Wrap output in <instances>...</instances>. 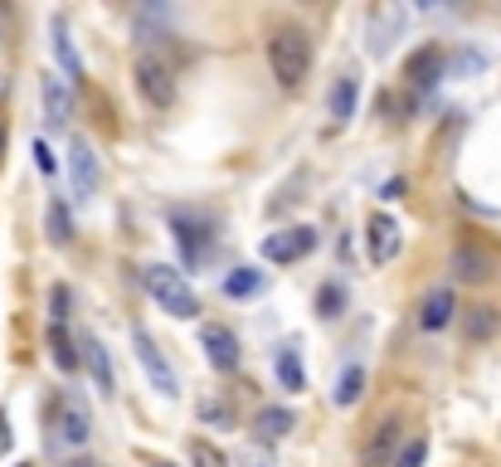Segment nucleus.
I'll return each instance as SVG.
<instances>
[{
  "mask_svg": "<svg viewBox=\"0 0 501 467\" xmlns=\"http://www.w3.org/2000/svg\"><path fill=\"white\" fill-rule=\"evenodd\" d=\"M239 467H278V458L268 452V443H249L239 448Z\"/></svg>",
  "mask_w": 501,
  "mask_h": 467,
  "instance_id": "29",
  "label": "nucleus"
},
{
  "mask_svg": "<svg viewBox=\"0 0 501 467\" xmlns=\"http://www.w3.org/2000/svg\"><path fill=\"white\" fill-rule=\"evenodd\" d=\"M273 365H278V385H282V390H292V394L307 390V375H302V356H297V346H282Z\"/></svg>",
  "mask_w": 501,
  "mask_h": 467,
  "instance_id": "18",
  "label": "nucleus"
},
{
  "mask_svg": "<svg viewBox=\"0 0 501 467\" xmlns=\"http://www.w3.org/2000/svg\"><path fill=\"white\" fill-rule=\"evenodd\" d=\"M453 311H457V297H453V288H434L424 297V307H419V327L424 331H443L453 321Z\"/></svg>",
  "mask_w": 501,
  "mask_h": 467,
  "instance_id": "10",
  "label": "nucleus"
},
{
  "mask_svg": "<svg viewBox=\"0 0 501 467\" xmlns=\"http://www.w3.org/2000/svg\"><path fill=\"white\" fill-rule=\"evenodd\" d=\"M268 288V273L263 268H253V263H243V268H234V273L224 278V292L229 297H253V292H263Z\"/></svg>",
  "mask_w": 501,
  "mask_h": 467,
  "instance_id": "15",
  "label": "nucleus"
},
{
  "mask_svg": "<svg viewBox=\"0 0 501 467\" xmlns=\"http://www.w3.org/2000/svg\"><path fill=\"white\" fill-rule=\"evenodd\" d=\"M35 166H39V171H45V176H54V171H59V156L49 151V141H45V137L35 141Z\"/></svg>",
  "mask_w": 501,
  "mask_h": 467,
  "instance_id": "31",
  "label": "nucleus"
},
{
  "mask_svg": "<svg viewBox=\"0 0 501 467\" xmlns=\"http://www.w3.org/2000/svg\"><path fill=\"white\" fill-rule=\"evenodd\" d=\"M68 307H74V292H68L64 282H54V292H49V311H54V327H64V321H68Z\"/></svg>",
  "mask_w": 501,
  "mask_h": 467,
  "instance_id": "28",
  "label": "nucleus"
},
{
  "mask_svg": "<svg viewBox=\"0 0 501 467\" xmlns=\"http://www.w3.org/2000/svg\"><path fill=\"white\" fill-rule=\"evenodd\" d=\"M404 78L414 83V88H434V83L443 78V49L438 45L414 49L409 59H404Z\"/></svg>",
  "mask_w": 501,
  "mask_h": 467,
  "instance_id": "9",
  "label": "nucleus"
},
{
  "mask_svg": "<svg viewBox=\"0 0 501 467\" xmlns=\"http://www.w3.org/2000/svg\"><path fill=\"white\" fill-rule=\"evenodd\" d=\"M199 346H205V356H210V365L214 371H239V336L229 331V327H220V321H205L199 327Z\"/></svg>",
  "mask_w": 501,
  "mask_h": 467,
  "instance_id": "6",
  "label": "nucleus"
},
{
  "mask_svg": "<svg viewBox=\"0 0 501 467\" xmlns=\"http://www.w3.org/2000/svg\"><path fill=\"white\" fill-rule=\"evenodd\" d=\"M49 239L54 244H68V239H74V219H68L64 200H49Z\"/></svg>",
  "mask_w": 501,
  "mask_h": 467,
  "instance_id": "25",
  "label": "nucleus"
},
{
  "mask_svg": "<svg viewBox=\"0 0 501 467\" xmlns=\"http://www.w3.org/2000/svg\"><path fill=\"white\" fill-rule=\"evenodd\" d=\"M341 311H346V288H341V282H322L317 288V317H341Z\"/></svg>",
  "mask_w": 501,
  "mask_h": 467,
  "instance_id": "24",
  "label": "nucleus"
},
{
  "mask_svg": "<svg viewBox=\"0 0 501 467\" xmlns=\"http://www.w3.org/2000/svg\"><path fill=\"white\" fill-rule=\"evenodd\" d=\"M355 103H361V83H355V78H336V88H332V117H336V127H346L355 117Z\"/></svg>",
  "mask_w": 501,
  "mask_h": 467,
  "instance_id": "16",
  "label": "nucleus"
},
{
  "mask_svg": "<svg viewBox=\"0 0 501 467\" xmlns=\"http://www.w3.org/2000/svg\"><path fill=\"white\" fill-rule=\"evenodd\" d=\"M151 467H176V462H166V458H156V462H151Z\"/></svg>",
  "mask_w": 501,
  "mask_h": 467,
  "instance_id": "35",
  "label": "nucleus"
},
{
  "mask_svg": "<svg viewBox=\"0 0 501 467\" xmlns=\"http://www.w3.org/2000/svg\"><path fill=\"white\" fill-rule=\"evenodd\" d=\"M292 429H297V414H292V409H259V419H253L259 443H278V438H288Z\"/></svg>",
  "mask_w": 501,
  "mask_h": 467,
  "instance_id": "13",
  "label": "nucleus"
},
{
  "mask_svg": "<svg viewBox=\"0 0 501 467\" xmlns=\"http://www.w3.org/2000/svg\"><path fill=\"white\" fill-rule=\"evenodd\" d=\"M190 462L195 467H229V458L210 443V438H195V443H190Z\"/></svg>",
  "mask_w": 501,
  "mask_h": 467,
  "instance_id": "26",
  "label": "nucleus"
},
{
  "mask_svg": "<svg viewBox=\"0 0 501 467\" xmlns=\"http://www.w3.org/2000/svg\"><path fill=\"white\" fill-rule=\"evenodd\" d=\"M54 54H59V64L68 68V78H83V59L74 54V39H68V25L64 20H54Z\"/></svg>",
  "mask_w": 501,
  "mask_h": 467,
  "instance_id": "20",
  "label": "nucleus"
},
{
  "mask_svg": "<svg viewBox=\"0 0 501 467\" xmlns=\"http://www.w3.org/2000/svg\"><path fill=\"white\" fill-rule=\"evenodd\" d=\"M399 458V419H380L375 429H370L365 448H361V462L365 467H394Z\"/></svg>",
  "mask_w": 501,
  "mask_h": 467,
  "instance_id": "7",
  "label": "nucleus"
},
{
  "mask_svg": "<svg viewBox=\"0 0 501 467\" xmlns=\"http://www.w3.org/2000/svg\"><path fill=\"white\" fill-rule=\"evenodd\" d=\"M74 180H78V190H83V195H93V190H97V180H103L93 147H83V141H74Z\"/></svg>",
  "mask_w": 501,
  "mask_h": 467,
  "instance_id": "17",
  "label": "nucleus"
},
{
  "mask_svg": "<svg viewBox=\"0 0 501 467\" xmlns=\"http://www.w3.org/2000/svg\"><path fill=\"white\" fill-rule=\"evenodd\" d=\"M365 234H370V263H390L399 253V224H394V215L375 209V215L365 219Z\"/></svg>",
  "mask_w": 501,
  "mask_h": 467,
  "instance_id": "8",
  "label": "nucleus"
},
{
  "mask_svg": "<svg viewBox=\"0 0 501 467\" xmlns=\"http://www.w3.org/2000/svg\"><path fill=\"white\" fill-rule=\"evenodd\" d=\"M268 64H273V78L282 83V88H297V83L307 78V68H312V39H307V30H297V25L273 30V39H268Z\"/></svg>",
  "mask_w": 501,
  "mask_h": 467,
  "instance_id": "1",
  "label": "nucleus"
},
{
  "mask_svg": "<svg viewBox=\"0 0 501 467\" xmlns=\"http://www.w3.org/2000/svg\"><path fill=\"white\" fill-rule=\"evenodd\" d=\"M312 249H317V229H307V224L263 239V259L268 263H297V259H307Z\"/></svg>",
  "mask_w": 501,
  "mask_h": 467,
  "instance_id": "5",
  "label": "nucleus"
},
{
  "mask_svg": "<svg viewBox=\"0 0 501 467\" xmlns=\"http://www.w3.org/2000/svg\"><path fill=\"white\" fill-rule=\"evenodd\" d=\"M199 419H205V423H220V429H234V414H229L220 400H199Z\"/></svg>",
  "mask_w": 501,
  "mask_h": 467,
  "instance_id": "30",
  "label": "nucleus"
},
{
  "mask_svg": "<svg viewBox=\"0 0 501 467\" xmlns=\"http://www.w3.org/2000/svg\"><path fill=\"white\" fill-rule=\"evenodd\" d=\"M361 394H365V371H361V365H346V371H341V380H336V394H332V400H336L341 409H351Z\"/></svg>",
  "mask_w": 501,
  "mask_h": 467,
  "instance_id": "19",
  "label": "nucleus"
},
{
  "mask_svg": "<svg viewBox=\"0 0 501 467\" xmlns=\"http://www.w3.org/2000/svg\"><path fill=\"white\" fill-rule=\"evenodd\" d=\"M141 282H147V292L161 302V311H170V317H180V321L199 317V297L190 292L185 273H176L170 263H151L147 273H141Z\"/></svg>",
  "mask_w": 501,
  "mask_h": 467,
  "instance_id": "2",
  "label": "nucleus"
},
{
  "mask_svg": "<svg viewBox=\"0 0 501 467\" xmlns=\"http://www.w3.org/2000/svg\"><path fill=\"white\" fill-rule=\"evenodd\" d=\"M132 346H137V360H141V371L151 375V385L161 390L166 400H176V394H180V380H176V371H170V365H166V356H161V350H156V341H151V336L137 327V331H132Z\"/></svg>",
  "mask_w": 501,
  "mask_h": 467,
  "instance_id": "4",
  "label": "nucleus"
},
{
  "mask_svg": "<svg viewBox=\"0 0 501 467\" xmlns=\"http://www.w3.org/2000/svg\"><path fill=\"white\" fill-rule=\"evenodd\" d=\"M132 78H137V93H141L147 107H170L176 103V74H170V64L161 59V54H137Z\"/></svg>",
  "mask_w": 501,
  "mask_h": 467,
  "instance_id": "3",
  "label": "nucleus"
},
{
  "mask_svg": "<svg viewBox=\"0 0 501 467\" xmlns=\"http://www.w3.org/2000/svg\"><path fill=\"white\" fill-rule=\"evenodd\" d=\"M39 97H45V112H49V122L54 127H68V117H74V103H68V88L54 74L39 78Z\"/></svg>",
  "mask_w": 501,
  "mask_h": 467,
  "instance_id": "12",
  "label": "nucleus"
},
{
  "mask_svg": "<svg viewBox=\"0 0 501 467\" xmlns=\"http://www.w3.org/2000/svg\"><path fill=\"white\" fill-rule=\"evenodd\" d=\"M453 273L463 282H486L492 278V259H486L482 249H472V244H457L453 249Z\"/></svg>",
  "mask_w": 501,
  "mask_h": 467,
  "instance_id": "11",
  "label": "nucleus"
},
{
  "mask_svg": "<svg viewBox=\"0 0 501 467\" xmlns=\"http://www.w3.org/2000/svg\"><path fill=\"white\" fill-rule=\"evenodd\" d=\"M10 448V419H5V409H0V452Z\"/></svg>",
  "mask_w": 501,
  "mask_h": 467,
  "instance_id": "33",
  "label": "nucleus"
},
{
  "mask_svg": "<svg viewBox=\"0 0 501 467\" xmlns=\"http://www.w3.org/2000/svg\"><path fill=\"white\" fill-rule=\"evenodd\" d=\"M496 327H501L496 307H472V311H467V336H472V341H486V336H496Z\"/></svg>",
  "mask_w": 501,
  "mask_h": 467,
  "instance_id": "23",
  "label": "nucleus"
},
{
  "mask_svg": "<svg viewBox=\"0 0 501 467\" xmlns=\"http://www.w3.org/2000/svg\"><path fill=\"white\" fill-rule=\"evenodd\" d=\"M380 195H384V200H399V195H404V180H384Z\"/></svg>",
  "mask_w": 501,
  "mask_h": 467,
  "instance_id": "32",
  "label": "nucleus"
},
{
  "mask_svg": "<svg viewBox=\"0 0 501 467\" xmlns=\"http://www.w3.org/2000/svg\"><path fill=\"white\" fill-rule=\"evenodd\" d=\"M424 458H428V438H409V443L399 448L394 467H424Z\"/></svg>",
  "mask_w": 501,
  "mask_h": 467,
  "instance_id": "27",
  "label": "nucleus"
},
{
  "mask_svg": "<svg viewBox=\"0 0 501 467\" xmlns=\"http://www.w3.org/2000/svg\"><path fill=\"white\" fill-rule=\"evenodd\" d=\"M78 350H83V360H88V371H93V385L103 394H112V360H107L103 341H97V336H83Z\"/></svg>",
  "mask_w": 501,
  "mask_h": 467,
  "instance_id": "14",
  "label": "nucleus"
},
{
  "mask_svg": "<svg viewBox=\"0 0 501 467\" xmlns=\"http://www.w3.org/2000/svg\"><path fill=\"white\" fill-rule=\"evenodd\" d=\"M59 433H64V443H83V438H88V414H83L78 404H64L59 409Z\"/></svg>",
  "mask_w": 501,
  "mask_h": 467,
  "instance_id": "22",
  "label": "nucleus"
},
{
  "mask_svg": "<svg viewBox=\"0 0 501 467\" xmlns=\"http://www.w3.org/2000/svg\"><path fill=\"white\" fill-rule=\"evenodd\" d=\"M68 467H88V462H68Z\"/></svg>",
  "mask_w": 501,
  "mask_h": 467,
  "instance_id": "36",
  "label": "nucleus"
},
{
  "mask_svg": "<svg viewBox=\"0 0 501 467\" xmlns=\"http://www.w3.org/2000/svg\"><path fill=\"white\" fill-rule=\"evenodd\" d=\"M5 147H10V132H5V122H0V161H5Z\"/></svg>",
  "mask_w": 501,
  "mask_h": 467,
  "instance_id": "34",
  "label": "nucleus"
},
{
  "mask_svg": "<svg viewBox=\"0 0 501 467\" xmlns=\"http://www.w3.org/2000/svg\"><path fill=\"white\" fill-rule=\"evenodd\" d=\"M49 350H54V365L68 375V371H78V346L68 341V331L64 327H49Z\"/></svg>",
  "mask_w": 501,
  "mask_h": 467,
  "instance_id": "21",
  "label": "nucleus"
}]
</instances>
